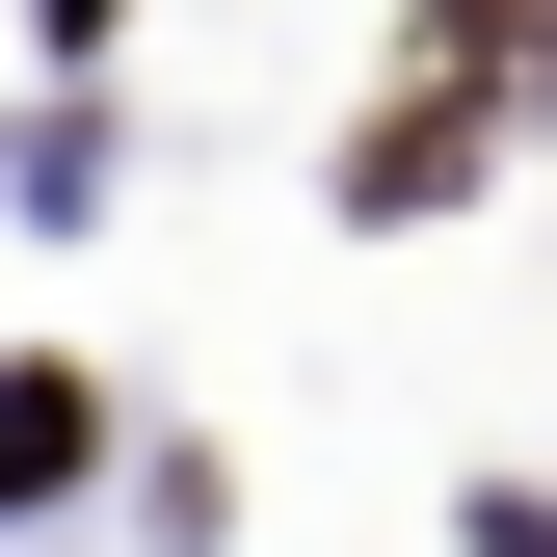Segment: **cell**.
Wrapping results in <instances>:
<instances>
[{
    "label": "cell",
    "instance_id": "cell-1",
    "mask_svg": "<svg viewBox=\"0 0 557 557\" xmlns=\"http://www.w3.org/2000/svg\"><path fill=\"white\" fill-rule=\"evenodd\" d=\"M505 107H557V0H425V81L345 133V213H451L505 160Z\"/></svg>",
    "mask_w": 557,
    "mask_h": 557
},
{
    "label": "cell",
    "instance_id": "cell-2",
    "mask_svg": "<svg viewBox=\"0 0 557 557\" xmlns=\"http://www.w3.org/2000/svg\"><path fill=\"white\" fill-rule=\"evenodd\" d=\"M81 478V372H0V505H53Z\"/></svg>",
    "mask_w": 557,
    "mask_h": 557
},
{
    "label": "cell",
    "instance_id": "cell-3",
    "mask_svg": "<svg viewBox=\"0 0 557 557\" xmlns=\"http://www.w3.org/2000/svg\"><path fill=\"white\" fill-rule=\"evenodd\" d=\"M107 27H133V0H53V53H107Z\"/></svg>",
    "mask_w": 557,
    "mask_h": 557
}]
</instances>
